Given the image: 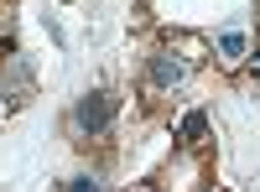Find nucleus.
I'll use <instances>...</instances> for the list:
<instances>
[{"label": "nucleus", "instance_id": "5", "mask_svg": "<svg viewBox=\"0 0 260 192\" xmlns=\"http://www.w3.org/2000/svg\"><path fill=\"white\" fill-rule=\"evenodd\" d=\"M73 192H99V187H94V177H73Z\"/></svg>", "mask_w": 260, "mask_h": 192}, {"label": "nucleus", "instance_id": "4", "mask_svg": "<svg viewBox=\"0 0 260 192\" xmlns=\"http://www.w3.org/2000/svg\"><path fill=\"white\" fill-rule=\"evenodd\" d=\"M219 52L224 57H245V31H224L219 36Z\"/></svg>", "mask_w": 260, "mask_h": 192}, {"label": "nucleus", "instance_id": "1", "mask_svg": "<svg viewBox=\"0 0 260 192\" xmlns=\"http://www.w3.org/2000/svg\"><path fill=\"white\" fill-rule=\"evenodd\" d=\"M115 104H120V99L104 94V89L89 94V99L78 104V130H104V125H110V114H115Z\"/></svg>", "mask_w": 260, "mask_h": 192}, {"label": "nucleus", "instance_id": "2", "mask_svg": "<svg viewBox=\"0 0 260 192\" xmlns=\"http://www.w3.org/2000/svg\"><path fill=\"white\" fill-rule=\"evenodd\" d=\"M182 73H187V68H182L172 52H161V57H156V68H151V78H156V83H177Z\"/></svg>", "mask_w": 260, "mask_h": 192}, {"label": "nucleus", "instance_id": "3", "mask_svg": "<svg viewBox=\"0 0 260 192\" xmlns=\"http://www.w3.org/2000/svg\"><path fill=\"white\" fill-rule=\"evenodd\" d=\"M203 125H208V120H203L198 109H192V114H182V125H177V135H182V140H198V135H203Z\"/></svg>", "mask_w": 260, "mask_h": 192}]
</instances>
